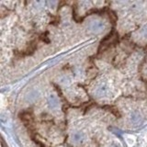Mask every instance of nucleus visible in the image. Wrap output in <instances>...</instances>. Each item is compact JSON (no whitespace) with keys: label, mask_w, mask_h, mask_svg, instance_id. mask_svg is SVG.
<instances>
[{"label":"nucleus","mask_w":147,"mask_h":147,"mask_svg":"<svg viewBox=\"0 0 147 147\" xmlns=\"http://www.w3.org/2000/svg\"><path fill=\"white\" fill-rule=\"evenodd\" d=\"M104 29V24L102 21L100 20H94L91 21V23L89 24V30L94 32V33H98V32H100Z\"/></svg>","instance_id":"obj_2"},{"label":"nucleus","mask_w":147,"mask_h":147,"mask_svg":"<svg viewBox=\"0 0 147 147\" xmlns=\"http://www.w3.org/2000/svg\"><path fill=\"white\" fill-rule=\"evenodd\" d=\"M86 140V135L84 132H76L75 134L73 135V141L75 144H83V142H85Z\"/></svg>","instance_id":"obj_3"},{"label":"nucleus","mask_w":147,"mask_h":147,"mask_svg":"<svg viewBox=\"0 0 147 147\" xmlns=\"http://www.w3.org/2000/svg\"><path fill=\"white\" fill-rule=\"evenodd\" d=\"M142 36L144 37H145V38H147V25L142 29Z\"/></svg>","instance_id":"obj_7"},{"label":"nucleus","mask_w":147,"mask_h":147,"mask_svg":"<svg viewBox=\"0 0 147 147\" xmlns=\"http://www.w3.org/2000/svg\"><path fill=\"white\" fill-rule=\"evenodd\" d=\"M130 119H131V121L132 123H138L140 121V119H141V116H140V114L134 111V112H132L131 114V116H130Z\"/></svg>","instance_id":"obj_5"},{"label":"nucleus","mask_w":147,"mask_h":147,"mask_svg":"<svg viewBox=\"0 0 147 147\" xmlns=\"http://www.w3.org/2000/svg\"><path fill=\"white\" fill-rule=\"evenodd\" d=\"M109 147H121V146H119V144H112V145H110Z\"/></svg>","instance_id":"obj_8"},{"label":"nucleus","mask_w":147,"mask_h":147,"mask_svg":"<svg viewBox=\"0 0 147 147\" xmlns=\"http://www.w3.org/2000/svg\"><path fill=\"white\" fill-rule=\"evenodd\" d=\"M116 38H117V35L116 34H114V35H111V36H109L107 39H106L103 42H102V44H101V47H104L106 48V47H108V46H109L110 44H111L112 42H114L115 40H116Z\"/></svg>","instance_id":"obj_4"},{"label":"nucleus","mask_w":147,"mask_h":147,"mask_svg":"<svg viewBox=\"0 0 147 147\" xmlns=\"http://www.w3.org/2000/svg\"><path fill=\"white\" fill-rule=\"evenodd\" d=\"M49 105L51 106L52 108H55L57 106V104H58V102H57V99L54 98L53 96H50V98H49Z\"/></svg>","instance_id":"obj_6"},{"label":"nucleus","mask_w":147,"mask_h":147,"mask_svg":"<svg viewBox=\"0 0 147 147\" xmlns=\"http://www.w3.org/2000/svg\"><path fill=\"white\" fill-rule=\"evenodd\" d=\"M109 93V86L106 82H101L95 87L94 94L96 98H103Z\"/></svg>","instance_id":"obj_1"}]
</instances>
